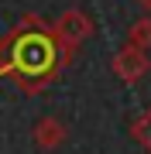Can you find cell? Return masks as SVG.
<instances>
[{
    "label": "cell",
    "instance_id": "1",
    "mask_svg": "<svg viewBox=\"0 0 151 154\" xmlns=\"http://www.w3.org/2000/svg\"><path fill=\"white\" fill-rule=\"evenodd\" d=\"M76 51H69L55 34L52 21L38 14H24L0 38V79H11L21 93H45L55 79L72 65Z\"/></svg>",
    "mask_w": 151,
    "mask_h": 154
},
{
    "label": "cell",
    "instance_id": "2",
    "mask_svg": "<svg viewBox=\"0 0 151 154\" xmlns=\"http://www.w3.org/2000/svg\"><path fill=\"white\" fill-rule=\"evenodd\" d=\"M52 28H55V34L62 38V45H65L69 51H79L93 38L96 24H93V17L86 14L83 7H69V11H62L55 21H52Z\"/></svg>",
    "mask_w": 151,
    "mask_h": 154
},
{
    "label": "cell",
    "instance_id": "3",
    "mask_svg": "<svg viewBox=\"0 0 151 154\" xmlns=\"http://www.w3.org/2000/svg\"><path fill=\"white\" fill-rule=\"evenodd\" d=\"M110 72L120 79V82L137 86L141 79L151 72V58H148V51H144V48H134V45L124 41V48L110 58Z\"/></svg>",
    "mask_w": 151,
    "mask_h": 154
},
{
    "label": "cell",
    "instance_id": "4",
    "mask_svg": "<svg viewBox=\"0 0 151 154\" xmlns=\"http://www.w3.org/2000/svg\"><path fill=\"white\" fill-rule=\"evenodd\" d=\"M69 140V127L58 120V116H41L34 123V144L41 151H58L62 144Z\"/></svg>",
    "mask_w": 151,
    "mask_h": 154
},
{
    "label": "cell",
    "instance_id": "5",
    "mask_svg": "<svg viewBox=\"0 0 151 154\" xmlns=\"http://www.w3.org/2000/svg\"><path fill=\"white\" fill-rule=\"evenodd\" d=\"M127 45H134V48H151V14L144 17H137L134 24H131V31H127Z\"/></svg>",
    "mask_w": 151,
    "mask_h": 154
},
{
    "label": "cell",
    "instance_id": "6",
    "mask_svg": "<svg viewBox=\"0 0 151 154\" xmlns=\"http://www.w3.org/2000/svg\"><path fill=\"white\" fill-rule=\"evenodd\" d=\"M131 137H134L141 147L151 154V106H148L144 113H137L134 120H131Z\"/></svg>",
    "mask_w": 151,
    "mask_h": 154
},
{
    "label": "cell",
    "instance_id": "7",
    "mask_svg": "<svg viewBox=\"0 0 151 154\" xmlns=\"http://www.w3.org/2000/svg\"><path fill=\"white\" fill-rule=\"evenodd\" d=\"M137 7H141L144 14H151V0H137Z\"/></svg>",
    "mask_w": 151,
    "mask_h": 154
}]
</instances>
